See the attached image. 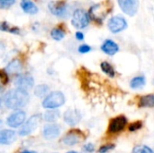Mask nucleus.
<instances>
[{"label":"nucleus","mask_w":154,"mask_h":153,"mask_svg":"<svg viewBox=\"0 0 154 153\" xmlns=\"http://www.w3.org/2000/svg\"><path fill=\"white\" fill-rule=\"evenodd\" d=\"M29 94L27 90L22 88L11 89L3 96V103L5 107L12 110H18L24 107L29 102Z\"/></svg>","instance_id":"f257e3e1"},{"label":"nucleus","mask_w":154,"mask_h":153,"mask_svg":"<svg viewBox=\"0 0 154 153\" xmlns=\"http://www.w3.org/2000/svg\"><path fill=\"white\" fill-rule=\"evenodd\" d=\"M65 104V96L60 91H53L50 93L42 101V106L45 109H56Z\"/></svg>","instance_id":"f03ea898"},{"label":"nucleus","mask_w":154,"mask_h":153,"mask_svg":"<svg viewBox=\"0 0 154 153\" xmlns=\"http://www.w3.org/2000/svg\"><path fill=\"white\" fill-rule=\"evenodd\" d=\"M89 21L90 16L88 13L83 9H76L72 14L71 24L77 29H83L89 24Z\"/></svg>","instance_id":"7ed1b4c3"},{"label":"nucleus","mask_w":154,"mask_h":153,"mask_svg":"<svg viewBox=\"0 0 154 153\" xmlns=\"http://www.w3.org/2000/svg\"><path fill=\"white\" fill-rule=\"evenodd\" d=\"M42 120V115H32L21 127V129L19 130V135L21 136H27L29 134H31L32 133H33L37 127L39 126L40 123Z\"/></svg>","instance_id":"20e7f679"},{"label":"nucleus","mask_w":154,"mask_h":153,"mask_svg":"<svg viewBox=\"0 0 154 153\" xmlns=\"http://www.w3.org/2000/svg\"><path fill=\"white\" fill-rule=\"evenodd\" d=\"M86 139V135L83 132L79 129H72L67 133V134L62 138L61 142L65 145L74 146Z\"/></svg>","instance_id":"39448f33"},{"label":"nucleus","mask_w":154,"mask_h":153,"mask_svg":"<svg viewBox=\"0 0 154 153\" xmlns=\"http://www.w3.org/2000/svg\"><path fill=\"white\" fill-rule=\"evenodd\" d=\"M107 27L111 32L118 33L127 28V22L123 16H113L112 18L109 19L107 23Z\"/></svg>","instance_id":"423d86ee"},{"label":"nucleus","mask_w":154,"mask_h":153,"mask_svg":"<svg viewBox=\"0 0 154 153\" xmlns=\"http://www.w3.org/2000/svg\"><path fill=\"white\" fill-rule=\"evenodd\" d=\"M127 118L125 115H118L111 119L108 125V133L114 134L122 132L127 125Z\"/></svg>","instance_id":"0eeeda50"},{"label":"nucleus","mask_w":154,"mask_h":153,"mask_svg":"<svg viewBox=\"0 0 154 153\" xmlns=\"http://www.w3.org/2000/svg\"><path fill=\"white\" fill-rule=\"evenodd\" d=\"M121 10L127 15L134 16L139 7V0H117Z\"/></svg>","instance_id":"6e6552de"},{"label":"nucleus","mask_w":154,"mask_h":153,"mask_svg":"<svg viewBox=\"0 0 154 153\" xmlns=\"http://www.w3.org/2000/svg\"><path fill=\"white\" fill-rule=\"evenodd\" d=\"M26 115L23 111H17L11 114L6 119V124L12 128H17L24 124Z\"/></svg>","instance_id":"1a4fd4ad"},{"label":"nucleus","mask_w":154,"mask_h":153,"mask_svg":"<svg viewBox=\"0 0 154 153\" xmlns=\"http://www.w3.org/2000/svg\"><path fill=\"white\" fill-rule=\"evenodd\" d=\"M34 85L33 78L29 74H22L19 75L14 80V86L18 88H22L24 90L31 89Z\"/></svg>","instance_id":"9d476101"},{"label":"nucleus","mask_w":154,"mask_h":153,"mask_svg":"<svg viewBox=\"0 0 154 153\" xmlns=\"http://www.w3.org/2000/svg\"><path fill=\"white\" fill-rule=\"evenodd\" d=\"M48 7L50 12L56 16H64L68 10L66 1H51Z\"/></svg>","instance_id":"9b49d317"},{"label":"nucleus","mask_w":154,"mask_h":153,"mask_svg":"<svg viewBox=\"0 0 154 153\" xmlns=\"http://www.w3.org/2000/svg\"><path fill=\"white\" fill-rule=\"evenodd\" d=\"M81 120V114L77 109H69L64 113V122L70 125L74 126L78 124Z\"/></svg>","instance_id":"f8f14e48"},{"label":"nucleus","mask_w":154,"mask_h":153,"mask_svg":"<svg viewBox=\"0 0 154 153\" xmlns=\"http://www.w3.org/2000/svg\"><path fill=\"white\" fill-rule=\"evenodd\" d=\"M60 133V127L58 124H49L43 127L42 135L47 140H53L57 138Z\"/></svg>","instance_id":"ddd939ff"},{"label":"nucleus","mask_w":154,"mask_h":153,"mask_svg":"<svg viewBox=\"0 0 154 153\" xmlns=\"http://www.w3.org/2000/svg\"><path fill=\"white\" fill-rule=\"evenodd\" d=\"M16 139V133L13 130H2L0 133V143L2 145H9Z\"/></svg>","instance_id":"4468645a"},{"label":"nucleus","mask_w":154,"mask_h":153,"mask_svg":"<svg viewBox=\"0 0 154 153\" xmlns=\"http://www.w3.org/2000/svg\"><path fill=\"white\" fill-rule=\"evenodd\" d=\"M101 50L106 54L110 55V56H113V55H115L116 53L118 52L119 46L117 45L116 42H115L114 41L108 39V40H106L103 42V44L101 45Z\"/></svg>","instance_id":"2eb2a0df"},{"label":"nucleus","mask_w":154,"mask_h":153,"mask_svg":"<svg viewBox=\"0 0 154 153\" xmlns=\"http://www.w3.org/2000/svg\"><path fill=\"white\" fill-rule=\"evenodd\" d=\"M20 5L23 11L28 14L32 15L38 13V7L32 0H22L20 3Z\"/></svg>","instance_id":"dca6fc26"},{"label":"nucleus","mask_w":154,"mask_h":153,"mask_svg":"<svg viewBox=\"0 0 154 153\" xmlns=\"http://www.w3.org/2000/svg\"><path fill=\"white\" fill-rule=\"evenodd\" d=\"M22 68H23V66L19 60H13L12 61H10L7 64V66L5 69L9 74H15V73L20 72L22 70Z\"/></svg>","instance_id":"f3484780"},{"label":"nucleus","mask_w":154,"mask_h":153,"mask_svg":"<svg viewBox=\"0 0 154 153\" xmlns=\"http://www.w3.org/2000/svg\"><path fill=\"white\" fill-rule=\"evenodd\" d=\"M138 106L140 107H154V94H149L140 97Z\"/></svg>","instance_id":"a211bd4d"},{"label":"nucleus","mask_w":154,"mask_h":153,"mask_svg":"<svg viewBox=\"0 0 154 153\" xmlns=\"http://www.w3.org/2000/svg\"><path fill=\"white\" fill-rule=\"evenodd\" d=\"M60 117V112L54 109H49V111L45 112L43 115V118L48 123H54Z\"/></svg>","instance_id":"6ab92c4d"},{"label":"nucleus","mask_w":154,"mask_h":153,"mask_svg":"<svg viewBox=\"0 0 154 153\" xmlns=\"http://www.w3.org/2000/svg\"><path fill=\"white\" fill-rule=\"evenodd\" d=\"M146 81H145V78L143 76H138L134 78L131 82H130V87L133 89H137V88H141L145 85Z\"/></svg>","instance_id":"aec40b11"},{"label":"nucleus","mask_w":154,"mask_h":153,"mask_svg":"<svg viewBox=\"0 0 154 153\" xmlns=\"http://www.w3.org/2000/svg\"><path fill=\"white\" fill-rule=\"evenodd\" d=\"M100 68H101L102 71L104 73H106L107 76H109L110 78H114L116 76V71H115L113 66L110 63H108L106 61H103L100 64Z\"/></svg>","instance_id":"412c9836"},{"label":"nucleus","mask_w":154,"mask_h":153,"mask_svg":"<svg viewBox=\"0 0 154 153\" xmlns=\"http://www.w3.org/2000/svg\"><path fill=\"white\" fill-rule=\"evenodd\" d=\"M49 90L50 88L47 85L41 84V85L36 86V87L34 88V95L38 97H43L48 94Z\"/></svg>","instance_id":"4be33fe9"},{"label":"nucleus","mask_w":154,"mask_h":153,"mask_svg":"<svg viewBox=\"0 0 154 153\" xmlns=\"http://www.w3.org/2000/svg\"><path fill=\"white\" fill-rule=\"evenodd\" d=\"M51 36L52 37L53 40L55 41H60L64 38L65 36V32L63 29H61L60 27H56L53 28L51 32Z\"/></svg>","instance_id":"5701e85b"},{"label":"nucleus","mask_w":154,"mask_h":153,"mask_svg":"<svg viewBox=\"0 0 154 153\" xmlns=\"http://www.w3.org/2000/svg\"><path fill=\"white\" fill-rule=\"evenodd\" d=\"M1 30L3 32H9L11 33H14V34H19L20 33V29L18 27L10 26L6 22H3L1 23Z\"/></svg>","instance_id":"b1692460"},{"label":"nucleus","mask_w":154,"mask_h":153,"mask_svg":"<svg viewBox=\"0 0 154 153\" xmlns=\"http://www.w3.org/2000/svg\"><path fill=\"white\" fill-rule=\"evenodd\" d=\"M133 153H154V151L146 145H137L134 148Z\"/></svg>","instance_id":"393cba45"},{"label":"nucleus","mask_w":154,"mask_h":153,"mask_svg":"<svg viewBox=\"0 0 154 153\" xmlns=\"http://www.w3.org/2000/svg\"><path fill=\"white\" fill-rule=\"evenodd\" d=\"M143 125V124L142 121H136V122H134V123L130 124L128 129H129L130 132H135V131H138V130L142 129Z\"/></svg>","instance_id":"a878e982"},{"label":"nucleus","mask_w":154,"mask_h":153,"mask_svg":"<svg viewBox=\"0 0 154 153\" xmlns=\"http://www.w3.org/2000/svg\"><path fill=\"white\" fill-rule=\"evenodd\" d=\"M15 3V0H0V7L2 9H7Z\"/></svg>","instance_id":"bb28decb"},{"label":"nucleus","mask_w":154,"mask_h":153,"mask_svg":"<svg viewBox=\"0 0 154 153\" xmlns=\"http://www.w3.org/2000/svg\"><path fill=\"white\" fill-rule=\"evenodd\" d=\"M115 147H116L115 144H113V143H108V144H106V145L101 146V147L99 148V150H98V152L106 153L107 152V151H111V150H113Z\"/></svg>","instance_id":"cd10ccee"},{"label":"nucleus","mask_w":154,"mask_h":153,"mask_svg":"<svg viewBox=\"0 0 154 153\" xmlns=\"http://www.w3.org/2000/svg\"><path fill=\"white\" fill-rule=\"evenodd\" d=\"M0 78H1V82L3 85H6L9 82V78L7 76V72L5 69H1L0 71Z\"/></svg>","instance_id":"c85d7f7f"},{"label":"nucleus","mask_w":154,"mask_h":153,"mask_svg":"<svg viewBox=\"0 0 154 153\" xmlns=\"http://www.w3.org/2000/svg\"><path fill=\"white\" fill-rule=\"evenodd\" d=\"M78 50L80 53H88V52H89L91 50V47L89 45H88V44H82V45H80L79 47Z\"/></svg>","instance_id":"c756f323"},{"label":"nucleus","mask_w":154,"mask_h":153,"mask_svg":"<svg viewBox=\"0 0 154 153\" xmlns=\"http://www.w3.org/2000/svg\"><path fill=\"white\" fill-rule=\"evenodd\" d=\"M83 150H84L85 151H87V152L92 153L95 151V146H94V144H92V143H87V144H85V145L83 146Z\"/></svg>","instance_id":"7c9ffc66"},{"label":"nucleus","mask_w":154,"mask_h":153,"mask_svg":"<svg viewBox=\"0 0 154 153\" xmlns=\"http://www.w3.org/2000/svg\"><path fill=\"white\" fill-rule=\"evenodd\" d=\"M76 38L79 41H82V40H84V34L81 32H76Z\"/></svg>","instance_id":"2f4dec72"},{"label":"nucleus","mask_w":154,"mask_h":153,"mask_svg":"<svg viewBox=\"0 0 154 153\" xmlns=\"http://www.w3.org/2000/svg\"><path fill=\"white\" fill-rule=\"evenodd\" d=\"M21 153H36L35 151H23Z\"/></svg>","instance_id":"473e14b6"},{"label":"nucleus","mask_w":154,"mask_h":153,"mask_svg":"<svg viewBox=\"0 0 154 153\" xmlns=\"http://www.w3.org/2000/svg\"><path fill=\"white\" fill-rule=\"evenodd\" d=\"M67 153H79V152H77V151H69V152H67Z\"/></svg>","instance_id":"72a5a7b5"}]
</instances>
